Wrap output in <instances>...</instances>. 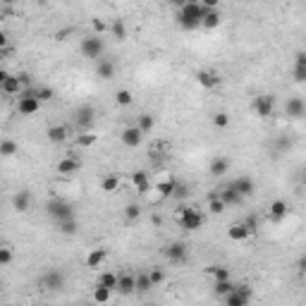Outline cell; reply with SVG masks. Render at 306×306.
<instances>
[{"mask_svg":"<svg viewBox=\"0 0 306 306\" xmlns=\"http://www.w3.org/2000/svg\"><path fill=\"white\" fill-rule=\"evenodd\" d=\"M208 8L201 5V0H189L184 8H180V14H177V22L184 29H198L204 24V17H206Z\"/></svg>","mask_w":306,"mask_h":306,"instance_id":"1","label":"cell"},{"mask_svg":"<svg viewBox=\"0 0 306 306\" xmlns=\"http://www.w3.org/2000/svg\"><path fill=\"white\" fill-rule=\"evenodd\" d=\"M175 216H177V222L184 230H189V232H196V230H201V225H204V216H201V210H196V208L180 206L175 210Z\"/></svg>","mask_w":306,"mask_h":306,"instance_id":"2","label":"cell"},{"mask_svg":"<svg viewBox=\"0 0 306 306\" xmlns=\"http://www.w3.org/2000/svg\"><path fill=\"white\" fill-rule=\"evenodd\" d=\"M79 50H82V55H86V58H91V60H96V58L103 55L106 44H103L100 34H96V36H84V38H82V44H79Z\"/></svg>","mask_w":306,"mask_h":306,"instance_id":"3","label":"cell"},{"mask_svg":"<svg viewBox=\"0 0 306 306\" xmlns=\"http://www.w3.org/2000/svg\"><path fill=\"white\" fill-rule=\"evenodd\" d=\"M46 210H48V216H50L55 222L67 220V218H74L72 206H70L67 201H62V198H50V201H48V206H46Z\"/></svg>","mask_w":306,"mask_h":306,"instance_id":"4","label":"cell"},{"mask_svg":"<svg viewBox=\"0 0 306 306\" xmlns=\"http://www.w3.org/2000/svg\"><path fill=\"white\" fill-rule=\"evenodd\" d=\"M273 108H275V96H270V94H261V96L254 98V110H256V115L261 120H268L273 115Z\"/></svg>","mask_w":306,"mask_h":306,"instance_id":"5","label":"cell"},{"mask_svg":"<svg viewBox=\"0 0 306 306\" xmlns=\"http://www.w3.org/2000/svg\"><path fill=\"white\" fill-rule=\"evenodd\" d=\"M222 299H225L228 306H244L252 299V290H249L246 284H234V290H232L230 294H225Z\"/></svg>","mask_w":306,"mask_h":306,"instance_id":"6","label":"cell"},{"mask_svg":"<svg viewBox=\"0 0 306 306\" xmlns=\"http://www.w3.org/2000/svg\"><path fill=\"white\" fill-rule=\"evenodd\" d=\"M22 82H20V76L14 74H8V72H2L0 74V91L5 94V96H20L22 94Z\"/></svg>","mask_w":306,"mask_h":306,"instance_id":"7","label":"cell"},{"mask_svg":"<svg viewBox=\"0 0 306 306\" xmlns=\"http://www.w3.org/2000/svg\"><path fill=\"white\" fill-rule=\"evenodd\" d=\"M284 115H287V118H292V120H299V118H304V115H306V103H304V98H299V96H292V98H287V103H284Z\"/></svg>","mask_w":306,"mask_h":306,"instance_id":"8","label":"cell"},{"mask_svg":"<svg viewBox=\"0 0 306 306\" xmlns=\"http://www.w3.org/2000/svg\"><path fill=\"white\" fill-rule=\"evenodd\" d=\"M94 118H96V110L91 108V106H82V108H76V112H74V124L82 127V130H86V127H91Z\"/></svg>","mask_w":306,"mask_h":306,"instance_id":"9","label":"cell"},{"mask_svg":"<svg viewBox=\"0 0 306 306\" xmlns=\"http://www.w3.org/2000/svg\"><path fill=\"white\" fill-rule=\"evenodd\" d=\"M165 256H168L170 263H182L186 258V244L184 242H172V244H168Z\"/></svg>","mask_w":306,"mask_h":306,"instance_id":"10","label":"cell"},{"mask_svg":"<svg viewBox=\"0 0 306 306\" xmlns=\"http://www.w3.org/2000/svg\"><path fill=\"white\" fill-rule=\"evenodd\" d=\"M287 213H290V206H287V201H282V198H275L273 204L268 206V216H270V220H273V222L284 220V218H287Z\"/></svg>","mask_w":306,"mask_h":306,"instance_id":"11","label":"cell"},{"mask_svg":"<svg viewBox=\"0 0 306 306\" xmlns=\"http://www.w3.org/2000/svg\"><path fill=\"white\" fill-rule=\"evenodd\" d=\"M144 139V132L139 130V124H134V127H127V130L122 132V144L124 146H130V148H136Z\"/></svg>","mask_w":306,"mask_h":306,"instance_id":"12","label":"cell"},{"mask_svg":"<svg viewBox=\"0 0 306 306\" xmlns=\"http://www.w3.org/2000/svg\"><path fill=\"white\" fill-rule=\"evenodd\" d=\"M38 108H41V100L36 96H24L17 103V112L20 115H34V112H38Z\"/></svg>","mask_w":306,"mask_h":306,"instance_id":"13","label":"cell"},{"mask_svg":"<svg viewBox=\"0 0 306 306\" xmlns=\"http://www.w3.org/2000/svg\"><path fill=\"white\" fill-rule=\"evenodd\" d=\"M46 290H60V287H65V275L60 273V270H48L44 275V280H41Z\"/></svg>","mask_w":306,"mask_h":306,"instance_id":"14","label":"cell"},{"mask_svg":"<svg viewBox=\"0 0 306 306\" xmlns=\"http://www.w3.org/2000/svg\"><path fill=\"white\" fill-rule=\"evenodd\" d=\"M132 184L136 189V194H148V189H151V182H148V175L144 172V170H136V172H132Z\"/></svg>","mask_w":306,"mask_h":306,"instance_id":"15","label":"cell"},{"mask_svg":"<svg viewBox=\"0 0 306 306\" xmlns=\"http://www.w3.org/2000/svg\"><path fill=\"white\" fill-rule=\"evenodd\" d=\"M79 168H82V163L76 160L74 156H65L62 160H58V172H60V175H67V177H70V175H74Z\"/></svg>","mask_w":306,"mask_h":306,"instance_id":"16","label":"cell"},{"mask_svg":"<svg viewBox=\"0 0 306 306\" xmlns=\"http://www.w3.org/2000/svg\"><path fill=\"white\" fill-rule=\"evenodd\" d=\"M232 184H234V189L240 192L242 196H252L254 192H256V182H254V180H252V177H249V175L237 177V180H234Z\"/></svg>","mask_w":306,"mask_h":306,"instance_id":"17","label":"cell"},{"mask_svg":"<svg viewBox=\"0 0 306 306\" xmlns=\"http://www.w3.org/2000/svg\"><path fill=\"white\" fill-rule=\"evenodd\" d=\"M218 196L222 198V201H225L228 206H237V204H242V198H244V196L240 194V192L234 189V184H232V182H230L228 186H222V192H220Z\"/></svg>","mask_w":306,"mask_h":306,"instance_id":"18","label":"cell"},{"mask_svg":"<svg viewBox=\"0 0 306 306\" xmlns=\"http://www.w3.org/2000/svg\"><path fill=\"white\" fill-rule=\"evenodd\" d=\"M136 290V275H130V273H124V275H120L118 278V292L120 294H132Z\"/></svg>","mask_w":306,"mask_h":306,"instance_id":"19","label":"cell"},{"mask_svg":"<svg viewBox=\"0 0 306 306\" xmlns=\"http://www.w3.org/2000/svg\"><path fill=\"white\" fill-rule=\"evenodd\" d=\"M196 82L204 88H216L220 84V76L216 72H208V70H198L196 72Z\"/></svg>","mask_w":306,"mask_h":306,"instance_id":"20","label":"cell"},{"mask_svg":"<svg viewBox=\"0 0 306 306\" xmlns=\"http://www.w3.org/2000/svg\"><path fill=\"white\" fill-rule=\"evenodd\" d=\"M228 237L232 242H244V240H249L252 234H249V230H246L244 222H234V225H230L228 228Z\"/></svg>","mask_w":306,"mask_h":306,"instance_id":"21","label":"cell"},{"mask_svg":"<svg viewBox=\"0 0 306 306\" xmlns=\"http://www.w3.org/2000/svg\"><path fill=\"white\" fill-rule=\"evenodd\" d=\"M96 76L103 79V82H108L115 76V62H110V60H98L96 62Z\"/></svg>","mask_w":306,"mask_h":306,"instance_id":"22","label":"cell"},{"mask_svg":"<svg viewBox=\"0 0 306 306\" xmlns=\"http://www.w3.org/2000/svg\"><path fill=\"white\" fill-rule=\"evenodd\" d=\"M175 186H177V180L175 177H168V180H160V182L156 184V192L160 194V198H170L172 192H175Z\"/></svg>","mask_w":306,"mask_h":306,"instance_id":"23","label":"cell"},{"mask_svg":"<svg viewBox=\"0 0 306 306\" xmlns=\"http://www.w3.org/2000/svg\"><path fill=\"white\" fill-rule=\"evenodd\" d=\"M106 249H94V252L86 256V266L91 268V270H96V268H100L103 266V261H106Z\"/></svg>","mask_w":306,"mask_h":306,"instance_id":"24","label":"cell"},{"mask_svg":"<svg viewBox=\"0 0 306 306\" xmlns=\"http://www.w3.org/2000/svg\"><path fill=\"white\" fill-rule=\"evenodd\" d=\"M12 204H14V210L26 213V210H29V204H32V194H29V192H20V194H14Z\"/></svg>","mask_w":306,"mask_h":306,"instance_id":"25","label":"cell"},{"mask_svg":"<svg viewBox=\"0 0 306 306\" xmlns=\"http://www.w3.org/2000/svg\"><path fill=\"white\" fill-rule=\"evenodd\" d=\"M228 170H230L228 158H213V160H210V175L213 177H222Z\"/></svg>","mask_w":306,"mask_h":306,"instance_id":"26","label":"cell"},{"mask_svg":"<svg viewBox=\"0 0 306 306\" xmlns=\"http://www.w3.org/2000/svg\"><path fill=\"white\" fill-rule=\"evenodd\" d=\"M220 22H222V17H220L218 8H216V10H208V12H206V17H204V24H201V26L210 32V29H218Z\"/></svg>","mask_w":306,"mask_h":306,"instance_id":"27","label":"cell"},{"mask_svg":"<svg viewBox=\"0 0 306 306\" xmlns=\"http://www.w3.org/2000/svg\"><path fill=\"white\" fill-rule=\"evenodd\" d=\"M67 127L65 124H58V127H50L48 130V142H53V144H62L67 139Z\"/></svg>","mask_w":306,"mask_h":306,"instance_id":"28","label":"cell"},{"mask_svg":"<svg viewBox=\"0 0 306 306\" xmlns=\"http://www.w3.org/2000/svg\"><path fill=\"white\" fill-rule=\"evenodd\" d=\"M96 142H98V134H94V132L76 134V146H79V148H88V146H94Z\"/></svg>","mask_w":306,"mask_h":306,"instance_id":"29","label":"cell"},{"mask_svg":"<svg viewBox=\"0 0 306 306\" xmlns=\"http://www.w3.org/2000/svg\"><path fill=\"white\" fill-rule=\"evenodd\" d=\"M115 103L122 106V108H127L134 103V94H132L130 88H120V91H115Z\"/></svg>","mask_w":306,"mask_h":306,"instance_id":"30","label":"cell"},{"mask_svg":"<svg viewBox=\"0 0 306 306\" xmlns=\"http://www.w3.org/2000/svg\"><path fill=\"white\" fill-rule=\"evenodd\" d=\"M100 186H103V192H106V194H112V192H118V189H120V177H118V175L103 177Z\"/></svg>","mask_w":306,"mask_h":306,"instance_id":"31","label":"cell"},{"mask_svg":"<svg viewBox=\"0 0 306 306\" xmlns=\"http://www.w3.org/2000/svg\"><path fill=\"white\" fill-rule=\"evenodd\" d=\"M110 287H106V284H96L94 287V302H98V304H106V302H110Z\"/></svg>","mask_w":306,"mask_h":306,"instance_id":"32","label":"cell"},{"mask_svg":"<svg viewBox=\"0 0 306 306\" xmlns=\"http://www.w3.org/2000/svg\"><path fill=\"white\" fill-rule=\"evenodd\" d=\"M136 124H139V130H142L144 134H148V132L156 127V118H153L151 112H144V115H139V122H136Z\"/></svg>","mask_w":306,"mask_h":306,"instance_id":"33","label":"cell"},{"mask_svg":"<svg viewBox=\"0 0 306 306\" xmlns=\"http://www.w3.org/2000/svg\"><path fill=\"white\" fill-rule=\"evenodd\" d=\"M206 273L213 275L216 280H230V268H225V266H208Z\"/></svg>","mask_w":306,"mask_h":306,"instance_id":"34","label":"cell"},{"mask_svg":"<svg viewBox=\"0 0 306 306\" xmlns=\"http://www.w3.org/2000/svg\"><path fill=\"white\" fill-rule=\"evenodd\" d=\"M58 230L62 232V234H74L76 230H79V222L74 218H67V220H60L58 222Z\"/></svg>","mask_w":306,"mask_h":306,"instance_id":"35","label":"cell"},{"mask_svg":"<svg viewBox=\"0 0 306 306\" xmlns=\"http://www.w3.org/2000/svg\"><path fill=\"white\" fill-rule=\"evenodd\" d=\"M213 290H216L218 296H225L234 290V282H232V278H230V280H216V287H213Z\"/></svg>","mask_w":306,"mask_h":306,"instance_id":"36","label":"cell"},{"mask_svg":"<svg viewBox=\"0 0 306 306\" xmlns=\"http://www.w3.org/2000/svg\"><path fill=\"white\" fill-rule=\"evenodd\" d=\"M110 34L115 36V41H124L127 38V29H124L122 20H115V22L110 24Z\"/></svg>","mask_w":306,"mask_h":306,"instance_id":"37","label":"cell"},{"mask_svg":"<svg viewBox=\"0 0 306 306\" xmlns=\"http://www.w3.org/2000/svg\"><path fill=\"white\" fill-rule=\"evenodd\" d=\"M225 206H228V204H225L220 196H208V208H210L213 216H220V213L225 210Z\"/></svg>","mask_w":306,"mask_h":306,"instance_id":"38","label":"cell"},{"mask_svg":"<svg viewBox=\"0 0 306 306\" xmlns=\"http://www.w3.org/2000/svg\"><path fill=\"white\" fill-rule=\"evenodd\" d=\"M118 278H120V275H115V273H100L98 284H106L110 290H118Z\"/></svg>","mask_w":306,"mask_h":306,"instance_id":"39","label":"cell"},{"mask_svg":"<svg viewBox=\"0 0 306 306\" xmlns=\"http://www.w3.org/2000/svg\"><path fill=\"white\" fill-rule=\"evenodd\" d=\"M151 287H153L151 275H148V273H139V275H136V290H139V292H148Z\"/></svg>","mask_w":306,"mask_h":306,"instance_id":"40","label":"cell"},{"mask_svg":"<svg viewBox=\"0 0 306 306\" xmlns=\"http://www.w3.org/2000/svg\"><path fill=\"white\" fill-rule=\"evenodd\" d=\"M17 151H20V146H17L14 142H12V139H5V142H2V146H0V153H2L5 158H10V156H14Z\"/></svg>","mask_w":306,"mask_h":306,"instance_id":"41","label":"cell"},{"mask_svg":"<svg viewBox=\"0 0 306 306\" xmlns=\"http://www.w3.org/2000/svg\"><path fill=\"white\" fill-rule=\"evenodd\" d=\"M213 124H216L218 130L230 127V115H228V112H222V110H220V112H216V115H213Z\"/></svg>","mask_w":306,"mask_h":306,"instance_id":"42","label":"cell"},{"mask_svg":"<svg viewBox=\"0 0 306 306\" xmlns=\"http://www.w3.org/2000/svg\"><path fill=\"white\" fill-rule=\"evenodd\" d=\"M36 98L41 100V103H48V100H53V88H48V86H36Z\"/></svg>","mask_w":306,"mask_h":306,"instance_id":"43","label":"cell"},{"mask_svg":"<svg viewBox=\"0 0 306 306\" xmlns=\"http://www.w3.org/2000/svg\"><path fill=\"white\" fill-rule=\"evenodd\" d=\"M292 76H294L296 84H306V65H294Z\"/></svg>","mask_w":306,"mask_h":306,"instance_id":"44","label":"cell"},{"mask_svg":"<svg viewBox=\"0 0 306 306\" xmlns=\"http://www.w3.org/2000/svg\"><path fill=\"white\" fill-rule=\"evenodd\" d=\"M139 216H142V208L136 206V204H130V206L124 208V218L127 220H136Z\"/></svg>","mask_w":306,"mask_h":306,"instance_id":"45","label":"cell"},{"mask_svg":"<svg viewBox=\"0 0 306 306\" xmlns=\"http://www.w3.org/2000/svg\"><path fill=\"white\" fill-rule=\"evenodd\" d=\"M12 263V249L10 246H2L0 249V266H10Z\"/></svg>","mask_w":306,"mask_h":306,"instance_id":"46","label":"cell"},{"mask_svg":"<svg viewBox=\"0 0 306 306\" xmlns=\"http://www.w3.org/2000/svg\"><path fill=\"white\" fill-rule=\"evenodd\" d=\"M244 225L249 230V234H254L258 230V220H256V216H249V218H244Z\"/></svg>","mask_w":306,"mask_h":306,"instance_id":"47","label":"cell"},{"mask_svg":"<svg viewBox=\"0 0 306 306\" xmlns=\"http://www.w3.org/2000/svg\"><path fill=\"white\" fill-rule=\"evenodd\" d=\"M148 275H151V282H153V287H156V284H160V282H163V280H165V273H163V270H160V268H156V270H151V273H148Z\"/></svg>","mask_w":306,"mask_h":306,"instance_id":"48","label":"cell"},{"mask_svg":"<svg viewBox=\"0 0 306 306\" xmlns=\"http://www.w3.org/2000/svg\"><path fill=\"white\" fill-rule=\"evenodd\" d=\"M186 194H189V192H186V186H184V184H180V182H177L175 192H172V198H184Z\"/></svg>","mask_w":306,"mask_h":306,"instance_id":"49","label":"cell"},{"mask_svg":"<svg viewBox=\"0 0 306 306\" xmlns=\"http://www.w3.org/2000/svg\"><path fill=\"white\" fill-rule=\"evenodd\" d=\"M91 26H94V32H96V34L106 32V24H103V20H94V22H91Z\"/></svg>","mask_w":306,"mask_h":306,"instance_id":"50","label":"cell"},{"mask_svg":"<svg viewBox=\"0 0 306 306\" xmlns=\"http://www.w3.org/2000/svg\"><path fill=\"white\" fill-rule=\"evenodd\" d=\"M201 5H204V8H208V10H216V8L220 5V0H201Z\"/></svg>","mask_w":306,"mask_h":306,"instance_id":"51","label":"cell"},{"mask_svg":"<svg viewBox=\"0 0 306 306\" xmlns=\"http://www.w3.org/2000/svg\"><path fill=\"white\" fill-rule=\"evenodd\" d=\"M20 82H22V86H29L32 84V74H26V72H20Z\"/></svg>","mask_w":306,"mask_h":306,"instance_id":"52","label":"cell"},{"mask_svg":"<svg viewBox=\"0 0 306 306\" xmlns=\"http://www.w3.org/2000/svg\"><path fill=\"white\" fill-rule=\"evenodd\" d=\"M294 65H306V50H299V53H296Z\"/></svg>","mask_w":306,"mask_h":306,"instance_id":"53","label":"cell"},{"mask_svg":"<svg viewBox=\"0 0 306 306\" xmlns=\"http://www.w3.org/2000/svg\"><path fill=\"white\" fill-rule=\"evenodd\" d=\"M168 2H170L172 8H184V5L189 2V0H168Z\"/></svg>","mask_w":306,"mask_h":306,"instance_id":"54","label":"cell"},{"mask_svg":"<svg viewBox=\"0 0 306 306\" xmlns=\"http://www.w3.org/2000/svg\"><path fill=\"white\" fill-rule=\"evenodd\" d=\"M299 270H302V273H306V256H302V258H299Z\"/></svg>","mask_w":306,"mask_h":306,"instance_id":"55","label":"cell"},{"mask_svg":"<svg viewBox=\"0 0 306 306\" xmlns=\"http://www.w3.org/2000/svg\"><path fill=\"white\" fill-rule=\"evenodd\" d=\"M0 2H2V5H12L14 0H0Z\"/></svg>","mask_w":306,"mask_h":306,"instance_id":"56","label":"cell"},{"mask_svg":"<svg viewBox=\"0 0 306 306\" xmlns=\"http://www.w3.org/2000/svg\"><path fill=\"white\" fill-rule=\"evenodd\" d=\"M302 182H304V186H306V170H304V177H302Z\"/></svg>","mask_w":306,"mask_h":306,"instance_id":"57","label":"cell"}]
</instances>
